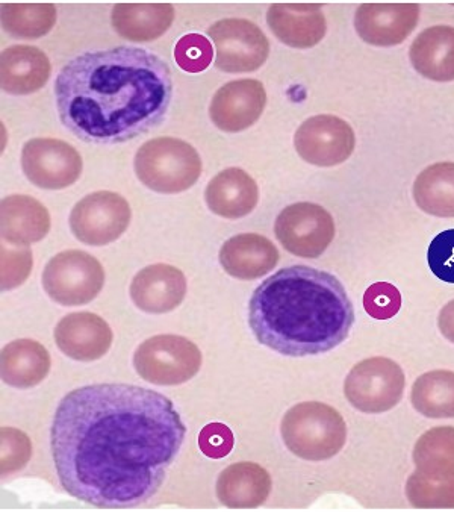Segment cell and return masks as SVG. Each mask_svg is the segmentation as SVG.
I'll use <instances>...</instances> for the list:
<instances>
[{
    "label": "cell",
    "mask_w": 454,
    "mask_h": 512,
    "mask_svg": "<svg viewBox=\"0 0 454 512\" xmlns=\"http://www.w3.org/2000/svg\"><path fill=\"white\" fill-rule=\"evenodd\" d=\"M249 325L259 343L280 355H321L349 338L355 308L336 276L293 266L256 288Z\"/></svg>",
    "instance_id": "3"
},
{
    "label": "cell",
    "mask_w": 454,
    "mask_h": 512,
    "mask_svg": "<svg viewBox=\"0 0 454 512\" xmlns=\"http://www.w3.org/2000/svg\"><path fill=\"white\" fill-rule=\"evenodd\" d=\"M267 23L282 43L296 49L317 46L327 31L326 17L317 4L271 5Z\"/></svg>",
    "instance_id": "18"
},
{
    "label": "cell",
    "mask_w": 454,
    "mask_h": 512,
    "mask_svg": "<svg viewBox=\"0 0 454 512\" xmlns=\"http://www.w3.org/2000/svg\"><path fill=\"white\" fill-rule=\"evenodd\" d=\"M271 478L255 463H237L218 476L217 497L232 509H255L270 496Z\"/></svg>",
    "instance_id": "23"
},
{
    "label": "cell",
    "mask_w": 454,
    "mask_h": 512,
    "mask_svg": "<svg viewBox=\"0 0 454 512\" xmlns=\"http://www.w3.org/2000/svg\"><path fill=\"white\" fill-rule=\"evenodd\" d=\"M165 61L138 47L79 55L55 82L61 122L87 143L116 144L158 126L172 104Z\"/></svg>",
    "instance_id": "2"
},
{
    "label": "cell",
    "mask_w": 454,
    "mask_h": 512,
    "mask_svg": "<svg viewBox=\"0 0 454 512\" xmlns=\"http://www.w3.org/2000/svg\"><path fill=\"white\" fill-rule=\"evenodd\" d=\"M267 104L264 85L256 79H238L212 97L209 116L224 132H240L258 122Z\"/></svg>",
    "instance_id": "14"
},
{
    "label": "cell",
    "mask_w": 454,
    "mask_h": 512,
    "mask_svg": "<svg viewBox=\"0 0 454 512\" xmlns=\"http://www.w3.org/2000/svg\"><path fill=\"white\" fill-rule=\"evenodd\" d=\"M406 497L414 508L454 509V476L433 481L420 472L412 473L406 482Z\"/></svg>",
    "instance_id": "31"
},
{
    "label": "cell",
    "mask_w": 454,
    "mask_h": 512,
    "mask_svg": "<svg viewBox=\"0 0 454 512\" xmlns=\"http://www.w3.org/2000/svg\"><path fill=\"white\" fill-rule=\"evenodd\" d=\"M32 252L25 249H8L2 247V291H10L20 287L31 275Z\"/></svg>",
    "instance_id": "36"
},
{
    "label": "cell",
    "mask_w": 454,
    "mask_h": 512,
    "mask_svg": "<svg viewBox=\"0 0 454 512\" xmlns=\"http://www.w3.org/2000/svg\"><path fill=\"white\" fill-rule=\"evenodd\" d=\"M2 26L14 37L35 40L52 31L56 8L52 4H4Z\"/></svg>",
    "instance_id": "30"
},
{
    "label": "cell",
    "mask_w": 454,
    "mask_h": 512,
    "mask_svg": "<svg viewBox=\"0 0 454 512\" xmlns=\"http://www.w3.org/2000/svg\"><path fill=\"white\" fill-rule=\"evenodd\" d=\"M234 434L223 423L205 426L199 435V447L208 458L220 459L234 449Z\"/></svg>",
    "instance_id": "37"
},
{
    "label": "cell",
    "mask_w": 454,
    "mask_h": 512,
    "mask_svg": "<svg viewBox=\"0 0 454 512\" xmlns=\"http://www.w3.org/2000/svg\"><path fill=\"white\" fill-rule=\"evenodd\" d=\"M185 435L164 394L137 385H88L56 409L53 461L70 496L99 508H131L161 488Z\"/></svg>",
    "instance_id": "1"
},
{
    "label": "cell",
    "mask_w": 454,
    "mask_h": 512,
    "mask_svg": "<svg viewBox=\"0 0 454 512\" xmlns=\"http://www.w3.org/2000/svg\"><path fill=\"white\" fill-rule=\"evenodd\" d=\"M417 4H364L355 14V28L365 43L373 46L402 44L417 28Z\"/></svg>",
    "instance_id": "15"
},
{
    "label": "cell",
    "mask_w": 454,
    "mask_h": 512,
    "mask_svg": "<svg viewBox=\"0 0 454 512\" xmlns=\"http://www.w3.org/2000/svg\"><path fill=\"white\" fill-rule=\"evenodd\" d=\"M417 472L433 481L454 476V426H438L424 432L414 447Z\"/></svg>",
    "instance_id": "28"
},
{
    "label": "cell",
    "mask_w": 454,
    "mask_h": 512,
    "mask_svg": "<svg viewBox=\"0 0 454 512\" xmlns=\"http://www.w3.org/2000/svg\"><path fill=\"white\" fill-rule=\"evenodd\" d=\"M411 402L427 419H454V372L433 370L412 385Z\"/></svg>",
    "instance_id": "29"
},
{
    "label": "cell",
    "mask_w": 454,
    "mask_h": 512,
    "mask_svg": "<svg viewBox=\"0 0 454 512\" xmlns=\"http://www.w3.org/2000/svg\"><path fill=\"white\" fill-rule=\"evenodd\" d=\"M415 203L435 217H454V163H438L424 169L415 179Z\"/></svg>",
    "instance_id": "27"
},
{
    "label": "cell",
    "mask_w": 454,
    "mask_h": 512,
    "mask_svg": "<svg viewBox=\"0 0 454 512\" xmlns=\"http://www.w3.org/2000/svg\"><path fill=\"white\" fill-rule=\"evenodd\" d=\"M52 66L43 50L35 46L8 47L0 57V82L10 94H31L49 81Z\"/></svg>",
    "instance_id": "22"
},
{
    "label": "cell",
    "mask_w": 454,
    "mask_h": 512,
    "mask_svg": "<svg viewBox=\"0 0 454 512\" xmlns=\"http://www.w3.org/2000/svg\"><path fill=\"white\" fill-rule=\"evenodd\" d=\"M135 173L141 184L156 193H182L193 187L202 175V160L187 141L153 138L135 155Z\"/></svg>",
    "instance_id": "5"
},
{
    "label": "cell",
    "mask_w": 454,
    "mask_h": 512,
    "mask_svg": "<svg viewBox=\"0 0 454 512\" xmlns=\"http://www.w3.org/2000/svg\"><path fill=\"white\" fill-rule=\"evenodd\" d=\"M2 238L16 246L43 240L50 231V214L43 203L25 194L5 197L0 207Z\"/></svg>",
    "instance_id": "21"
},
{
    "label": "cell",
    "mask_w": 454,
    "mask_h": 512,
    "mask_svg": "<svg viewBox=\"0 0 454 512\" xmlns=\"http://www.w3.org/2000/svg\"><path fill=\"white\" fill-rule=\"evenodd\" d=\"M364 308L373 319H392L402 308V294L388 282H377L365 291Z\"/></svg>",
    "instance_id": "34"
},
{
    "label": "cell",
    "mask_w": 454,
    "mask_h": 512,
    "mask_svg": "<svg viewBox=\"0 0 454 512\" xmlns=\"http://www.w3.org/2000/svg\"><path fill=\"white\" fill-rule=\"evenodd\" d=\"M105 285L102 264L84 250H66L53 256L43 272L44 291L64 306L87 305Z\"/></svg>",
    "instance_id": "8"
},
{
    "label": "cell",
    "mask_w": 454,
    "mask_h": 512,
    "mask_svg": "<svg viewBox=\"0 0 454 512\" xmlns=\"http://www.w3.org/2000/svg\"><path fill=\"white\" fill-rule=\"evenodd\" d=\"M427 263L436 278L454 284V229L433 238L427 250Z\"/></svg>",
    "instance_id": "35"
},
{
    "label": "cell",
    "mask_w": 454,
    "mask_h": 512,
    "mask_svg": "<svg viewBox=\"0 0 454 512\" xmlns=\"http://www.w3.org/2000/svg\"><path fill=\"white\" fill-rule=\"evenodd\" d=\"M2 450H0V461H2V475L8 476L22 470L32 456V444L25 432L16 428H2Z\"/></svg>",
    "instance_id": "33"
},
{
    "label": "cell",
    "mask_w": 454,
    "mask_h": 512,
    "mask_svg": "<svg viewBox=\"0 0 454 512\" xmlns=\"http://www.w3.org/2000/svg\"><path fill=\"white\" fill-rule=\"evenodd\" d=\"M131 217L125 197L112 191H97L76 203L70 214V229L81 243L106 246L125 234Z\"/></svg>",
    "instance_id": "9"
},
{
    "label": "cell",
    "mask_w": 454,
    "mask_h": 512,
    "mask_svg": "<svg viewBox=\"0 0 454 512\" xmlns=\"http://www.w3.org/2000/svg\"><path fill=\"white\" fill-rule=\"evenodd\" d=\"M280 432L288 450L311 463L338 455L347 441L343 416L321 402H302L288 409Z\"/></svg>",
    "instance_id": "4"
},
{
    "label": "cell",
    "mask_w": 454,
    "mask_h": 512,
    "mask_svg": "<svg viewBox=\"0 0 454 512\" xmlns=\"http://www.w3.org/2000/svg\"><path fill=\"white\" fill-rule=\"evenodd\" d=\"M22 167L26 178L44 190H63L78 181L82 158L75 147L55 138H35L23 147Z\"/></svg>",
    "instance_id": "12"
},
{
    "label": "cell",
    "mask_w": 454,
    "mask_h": 512,
    "mask_svg": "<svg viewBox=\"0 0 454 512\" xmlns=\"http://www.w3.org/2000/svg\"><path fill=\"white\" fill-rule=\"evenodd\" d=\"M438 326L441 334L447 338L450 343L454 344V300L448 302L442 308L438 317Z\"/></svg>",
    "instance_id": "38"
},
{
    "label": "cell",
    "mask_w": 454,
    "mask_h": 512,
    "mask_svg": "<svg viewBox=\"0 0 454 512\" xmlns=\"http://www.w3.org/2000/svg\"><path fill=\"white\" fill-rule=\"evenodd\" d=\"M141 379L155 385H181L202 367L199 347L181 335H155L144 341L134 355Z\"/></svg>",
    "instance_id": "6"
},
{
    "label": "cell",
    "mask_w": 454,
    "mask_h": 512,
    "mask_svg": "<svg viewBox=\"0 0 454 512\" xmlns=\"http://www.w3.org/2000/svg\"><path fill=\"white\" fill-rule=\"evenodd\" d=\"M402 367L383 356L361 361L350 370L344 394L353 408L365 414H382L399 405L405 393Z\"/></svg>",
    "instance_id": "7"
},
{
    "label": "cell",
    "mask_w": 454,
    "mask_h": 512,
    "mask_svg": "<svg viewBox=\"0 0 454 512\" xmlns=\"http://www.w3.org/2000/svg\"><path fill=\"white\" fill-rule=\"evenodd\" d=\"M294 146L300 157L312 166H339L355 152L356 135L346 120L323 114L302 123L294 135Z\"/></svg>",
    "instance_id": "13"
},
{
    "label": "cell",
    "mask_w": 454,
    "mask_h": 512,
    "mask_svg": "<svg viewBox=\"0 0 454 512\" xmlns=\"http://www.w3.org/2000/svg\"><path fill=\"white\" fill-rule=\"evenodd\" d=\"M409 58L424 78L436 82L454 81V26L424 29L412 43Z\"/></svg>",
    "instance_id": "24"
},
{
    "label": "cell",
    "mask_w": 454,
    "mask_h": 512,
    "mask_svg": "<svg viewBox=\"0 0 454 512\" xmlns=\"http://www.w3.org/2000/svg\"><path fill=\"white\" fill-rule=\"evenodd\" d=\"M175 20L170 4H117L111 22L117 34L135 43H149L164 35Z\"/></svg>",
    "instance_id": "25"
},
{
    "label": "cell",
    "mask_w": 454,
    "mask_h": 512,
    "mask_svg": "<svg viewBox=\"0 0 454 512\" xmlns=\"http://www.w3.org/2000/svg\"><path fill=\"white\" fill-rule=\"evenodd\" d=\"M214 57L211 41L200 34L184 35L175 47V60L182 70L200 73L208 69Z\"/></svg>",
    "instance_id": "32"
},
{
    "label": "cell",
    "mask_w": 454,
    "mask_h": 512,
    "mask_svg": "<svg viewBox=\"0 0 454 512\" xmlns=\"http://www.w3.org/2000/svg\"><path fill=\"white\" fill-rule=\"evenodd\" d=\"M187 294V278L178 267L153 264L135 275L131 297L144 313L165 314L176 310Z\"/></svg>",
    "instance_id": "16"
},
{
    "label": "cell",
    "mask_w": 454,
    "mask_h": 512,
    "mask_svg": "<svg viewBox=\"0 0 454 512\" xmlns=\"http://www.w3.org/2000/svg\"><path fill=\"white\" fill-rule=\"evenodd\" d=\"M217 50L215 67L221 72H255L264 66L270 43L258 25L246 19H224L208 29Z\"/></svg>",
    "instance_id": "10"
},
{
    "label": "cell",
    "mask_w": 454,
    "mask_h": 512,
    "mask_svg": "<svg viewBox=\"0 0 454 512\" xmlns=\"http://www.w3.org/2000/svg\"><path fill=\"white\" fill-rule=\"evenodd\" d=\"M279 250L264 235L240 234L229 238L220 249V264L227 275L253 281L270 273L279 263Z\"/></svg>",
    "instance_id": "19"
},
{
    "label": "cell",
    "mask_w": 454,
    "mask_h": 512,
    "mask_svg": "<svg viewBox=\"0 0 454 512\" xmlns=\"http://www.w3.org/2000/svg\"><path fill=\"white\" fill-rule=\"evenodd\" d=\"M277 240L288 252L315 260L335 237V222L317 203L300 202L285 208L274 225Z\"/></svg>",
    "instance_id": "11"
},
{
    "label": "cell",
    "mask_w": 454,
    "mask_h": 512,
    "mask_svg": "<svg viewBox=\"0 0 454 512\" xmlns=\"http://www.w3.org/2000/svg\"><path fill=\"white\" fill-rule=\"evenodd\" d=\"M209 210L224 219L237 220L249 216L259 200L258 184L244 170L232 167L218 173L205 191Z\"/></svg>",
    "instance_id": "20"
},
{
    "label": "cell",
    "mask_w": 454,
    "mask_h": 512,
    "mask_svg": "<svg viewBox=\"0 0 454 512\" xmlns=\"http://www.w3.org/2000/svg\"><path fill=\"white\" fill-rule=\"evenodd\" d=\"M49 352L35 340H17L2 350V381L10 387L28 390L49 375Z\"/></svg>",
    "instance_id": "26"
},
{
    "label": "cell",
    "mask_w": 454,
    "mask_h": 512,
    "mask_svg": "<svg viewBox=\"0 0 454 512\" xmlns=\"http://www.w3.org/2000/svg\"><path fill=\"white\" fill-rule=\"evenodd\" d=\"M112 329L93 313L64 317L55 328L56 346L72 360L90 363L100 360L112 346Z\"/></svg>",
    "instance_id": "17"
}]
</instances>
